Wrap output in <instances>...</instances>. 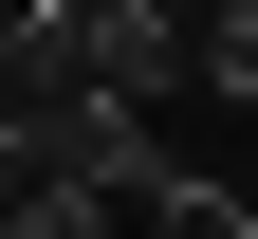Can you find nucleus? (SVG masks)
I'll return each mask as SVG.
<instances>
[{
  "instance_id": "obj_1",
  "label": "nucleus",
  "mask_w": 258,
  "mask_h": 239,
  "mask_svg": "<svg viewBox=\"0 0 258 239\" xmlns=\"http://www.w3.org/2000/svg\"><path fill=\"white\" fill-rule=\"evenodd\" d=\"M55 37H74V74L111 92V111H148L166 74H203V19H184V0H55Z\"/></svg>"
},
{
  "instance_id": "obj_2",
  "label": "nucleus",
  "mask_w": 258,
  "mask_h": 239,
  "mask_svg": "<svg viewBox=\"0 0 258 239\" xmlns=\"http://www.w3.org/2000/svg\"><path fill=\"white\" fill-rule=\"evenodd\" d=\"M203 74H221V92L258 111V0H221V19H203Z\"/></svg>"
},
{
  "instance_id": "obj_3",
  "label": "nucleus",
  "mask_w": 258,
  "mask_h": 239,
  "mask_svg": "<svg viewBox=\"0 0 258 239\" xmlns=\"http://www.w3.org/2000/svg\"><path fill=\"white\" fill-rule=\"evenodd\" d=\"M240 239H258V221H240Z\"/></svg>"
}]
</instances>
